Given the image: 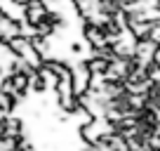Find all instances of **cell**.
I'll return each mask as SVG.
<instances>
[{
    "instance_id": "6da1fadb",
    "label": "cell",
    "mask_w": 160,
    "mask_h": 151,
    "mask_svg": "<svg viewBox=\"0 0 160 151\" xmlns=\"http://www.w3.org/2000/svg\"><path fill=\"white\" fill-rule=\"evenodd\" d=\"M80 35H82V40H85L92 50H104V47H111L108 45V35H106V31L101 29L99 24L82 21V24H80Z\"/></svg>"
},
{
    "instance_id": "7a4b0ae2",
    "label": "cell",
    "mask_w": 160,
    "mask_h": 151,
    "mask_svg": "<svg viewBox=\"0 0 160 151\" xmlns=\"http://www.w3.org/2000/svg\"><path fill=\"white\" fill-rule=\"evenodd\" d=\"M155 50H158V43H155L153 38H144V40H139V43H137L134 59L139 61V66H146V69H148V66L153 64Z\"/></svg>"
},
{
    "instance_id": "3957f363",
    "label": "cell",
    "mask_w": 160,
    "mask_h": 151,
    "mask_svg": "<svg viewBox=\"0 0 160 151\" xmlns=\"http://www.w3.org/2000/svg\"><path fill=\"white\" fill-rule=\"evenodd\" d=\"M50 14L45 7V3L42 0H31L28 5H26V14H24V21H28V24H40V21L45 19V17Z\"/></svg>"
},
{
    "instance_id": "277c9868",
    "label": "cell",
    "mask_w": 160,
    "mask_h": 151,
    "mask_svg": "<svg viewBox=\"0 0 160 151\" xmlns=\"http://www.w3.org/2000/svg\"><path fill=\"white\" fill-rule=\"evenodd\" d=\"M19 57H21V59H26L31 66H33V69H40V66L45 64V57H42V52L35 50V45H33L31 40L24 45V50L19 52Z\"/></svg>"
},
{
    "instance_id": "5b68a950",
    "label": "cell",
    "mask_w": 160,
    "mask_h": 151,
    "mask_svg": "<svg viewBox=\"0 0 160 151\" xmlns=\"http://www.w3.org/2000/svg\"><path fill=\"white\" fill-rule=\"evenodd\" d=\"M153 64L160 69V45H158V50H155V57H153Z\"/></svg>"
},
{
    "instance_id": "8992f818",
    "label": "cell",
    "mask_w": 160,
    "mask_h": 151,
    "mask_svg": "<svg viewBox=\"0 0 160 151\" xmlns=\"http://www.w3.org/2000/svg\"><path fill=\"white\" fill-rule=\"evenodd\" d=\"M104 151H113V149H104Z\"/></svg>"
}]
</instances>
